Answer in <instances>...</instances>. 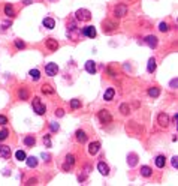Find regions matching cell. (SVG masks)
<instances>
[{
  "instance_id": "ffe728a7",
  "label": "cell",
  "mask_w": 178,
  "mask_h": 186,
  "mask_svg": "<svg viewBox=\"0 0 178 186\" xmlns=\"http://www.w3.org/2000/svg\"><path fill=\"white\" fill-rule=\"evenodd\" d=\"M147 71L148 72H154L156 71V59L151 57L148 60V63H147Z\"/></svg>"
},
{
  "instance_id": "3957f363",
  "label": "cell",
  "mask_w": 178,
  "mask_h": 186,
  "mask_svg": "<svg viewBox=\"0 0 178 186\" xmlns=\"http://www.w3.org/2000/svg\"><path fill=\"white\" fill-rule=\"evenodd\" d=\"M99 120H100V123H103V125L111 123V122H112L111 113H109L108 110H100V111H99Z\"/></svg>"
},
{
  "instance_id": "6da1fadb",
  "label": "cell",
  "mask_w": 178,
  "mask_h": 186,
  "mask_svg": "<svg viewBox=\"0 0 178 186\" xmlns=\"http://www.w3.org/2000/svg\"><path fill=\"white\" fill-rule=\"evenodd\" d=\"M33 111L36 113V114H39V116L45 114V111H46L45 105L41 102V99H39L38 96H36V98H33Z\"/></svg>"
},
{
  "instance_id": "8992f818",
  "label": "cell",
  "mask_w": 178,
  "mask_h": 186,
  "mask_svg": "<svg viewBox=\"0 0 178 186\" xmlns=\"http://www.w3.org/2000/svg\"><path fill=\"white\" fill-rule=\"evenodd\" d=\"M81 33H82L84 36H87V38H91V39H93V38H96V35H97V33H96V29H94L93 26H87V27H84Z\"/></svg>"
},
{
  "instance_id": "7dc6e473",
  "label": "cell",
  "mask_w": 178,
  "mask_h": 186,
  "mask_svg": "<svg viewBox=\"0 0 178 186\" xmlns=\"http://www.w3.org/2000/svg\"><path fill=\"white\" fill-rule=\"evenodd\" d=\"M22 2H24V5H30L32 3V0H22Z\"/></svg>"
},
{
  "instance_id": "f546056e",
  "label": "cell",
  "mask_w": 178,
  "mask_h": 186,
  "mask_svg": "<svg viewBox=\"0 0 178 186\" xmlns=\"http://www.w3.org/2000/svg\"><path fill=\"white\" fill-rule=\"evenodd\" d=\"M148 95H150L151 98H157V96L160 95V90H159L157 87H151V89L148 90Z\"/></svg>"
},
{
  "instance_id": "484cf974",
  "label": "cell",
  "mask_w": 178,
  "mask_h": 186,
  "mask_svg": "<svg viewBox=\"0 0 178 186\" xmlns=\"http://www.w3.org/2000/svg\"><path fill=\"white\" fill-rule=\"evenodd\" d=\"M5 14H6V15H8V17H14V15H15V11H14V6H12V5H9V3H8V5H6V6H5Z\"/></svg>"
},
{
  "instance_id": "2e32d148",
  "label": "cell",
  "mask_w": 178,
  "mask_h": 186,
  "mask_svg": "<svg viewBox=\"0 0 178 186\" xmlns=\"http://www.w3.org/2000/svg\"><path fill=\"white\" fill-rule=\"evenodd\" d=\"M114 95H115V90L109 87V89H106V90H105L103 99H105V101H112V99H114Z\"/></svg>"
},
{
  "instance_id": "ba28073f",
  "label": "cell",
  "mask_w": 178,
  "mask_h": 186,
  "mask_svg": "<svg viewBox=\"0 0 178 186\" xmlns=\"http://www.w3.org/2000/svg\"><path fill=\"white\" fill-rule=\"evenodd\" d=\"M45 45H46V48H48L49 51H57V48H58V42H57L56 39L49 38V39H46Z\"/></svg>"
},
{
  "instance_id": "52a82bcc",
  "label": "cell",
  "mask_w": 178,
  "mask_h": 186,
  "mask_svg": "<svg viewBox=\"0 0 178 186\" xmlns=\"http://www.w3.org/2000/svg\"><path fill=\"white\" fill-rule=\"evenodd\" d=\"M114 14H115L117 18H121L127 14V6L126 5H117V8L114 9Z\"/></svg>"
},
{
  "instance_id": "f35d334b",
  "label": "cell",
  "mask_w": 178,
  "mask_h": 186,
  "mask_svg": "<svg viewBox=\"0 0 178 186\" xmlns=\"http://www.w3.org/2000/svg\"><path fill=\"white\" fill-rule=\"evenodd\" d=\"M172 167H174V168H178V158L177 156L172 158Z\"/></svg>"
},
{
  "instance_id": "d6a6232c",
  "label": "cell",
  "mask_w": 178,
  "mask_h": 186,
  "mask_svg": "<svg viewBox=\"0 0 178 186\" xmlns=\"http://www.w3.org/2000/svg\"><path fill=\"white\" fill-rule=\"evenodd\" d=\"M8 135H9V131H8V129H2V131H0V141L6 140Z\"/></svg>"
},
{
  "instance_id": "d4e9b609",
  "label": "cell",
  "mask_w": 178,
  "mask_h": 186,
  "mask_svg": "<svg viewBox=\"0 0 178 186\" xmlns=\"http://www.w3.org/2000/svg\"><path fill=\"white\" fill-rule=\"evenodd\" d=\"M141 174L144 176V177H150V176L153 174V171H151V168H150V167L144 165V167H141Z\"/></svg>"
},
{
  "instance_id": "4316f807",
  "label": "cell",
  "mask_w": 178,
  "mask_h": 186,
  "mask_svg": "<svg viewBox=\"0 0 178 186\" xmlns=\"http://www.w3.org/2000/svg\"><path fill=\"white\" fill-rule=\"evenodd\" d=\"M29 75L32 77V80H33V81H38V80L41 78V72H39L38 69H32L30 72H29Z\"/></svg>"
},
{
  "instance_id": "5b68a950",
  "label": "cell",
  "mask_w": 178,
  "mask_h": 186,
  "mask_svg": "<svg viewBox=\"0 0 178 186\" xmlns=\"http://www.w3.org/2000/svg\"><path fill=\"white\" fill-rule=\"evenodd\" d=\"M45 72H46V75L54 77V75H57V72H58V66H57L56 63H48L45 66Z\"/></svg>"
},
{
  "instance_id": "ab89813d",
  "label": "cell",
  "mask_w": 178,
  "mask_h": 186,
  "mask_svg": "<svg viewBox=\"0 0 178 186\" xmlns=\"http://www.w3.org/2000/svg\"><path fill=\"white\" fill-rule=\"evenodd\" d=\"M8 123V119L5 116H0V125H6Z\"/></svg>"
},
{
  "instance_id": "9a60e30c",
  "label": "cell",
  "mask_w": 178,
  "mask_h": 186,
  "mask_svg": "<svg viewBox=\"0 0 178 186\" xmlns=\"http://www.w3.org/2000/svg\"><path fill=\"white\" fill-rule=\"evenodd\" d=\"M127 164H129V167H135L138 164V155L136 153H130L127 156Z\"/></svg>"
},
{
  "instance_id": "bcb514c9",
  "label": "cell",
  "mask_w": 178,
  "mask_h": 186,
  "mask_svg": "<svg viewBox=\"0 0 178 186\" xmlns=\"http://www.w3.org/2000/svg\"><path fill=\"white\" fill-rule=\"evenodd\" d=\"M174 122H175V125L178 123V114H175V116H174Z\"/></svg>"
},
{
  "instance_id": "60d3db41",
  "label": "cell",
  "mask_w": 178,
  "mask_h": 186,
  "mask_svg": "<svg viewBox=\"0 0 178 186\" xmlns=\"http://www.w3.org/2000/svg\"><path fill=\"white\" fill-rule=\"evenodd\" d=\"M11 26V21H5V23H2V29L5 30V29H8Z\"/></svg>"
},
{
  "instance_id": "7402d4cb",
  "label": "cell",
  "mask_w": 178,
  "mask_h": 186,
  "mask_svg": "<svg viewBox=\"0 0 178 186\" xmlns=\"http://www.w3.org/2000/svg\"><path fill=\"white\" fill-rule=\"evenodd\" d=\"M26 162H27V167H30V168H34V167H38V159H36L34 156L26 158Z\"/></svg>"
},
{
  "instance_id": "836d02e7",
  "label": "cell",
  "mask_w": 178,
  "mask_h": 186,
  "mask_svg": "<svg viewBox=\"0 0 178 186\" xmlns=\"http://www.w3.org/2000/svg\"><path fill=\"white\" fill-rule=\"evenodd\" d=\"M15 46H17L18 50H22V48H26V44H24L22 41H20V39H17V41H15Z\"/></svg>"
},
{
  "instance_id": "9c48e42d",
  "label": "cell",
  "mask_w": 178,
  "mask_h": 186,
  "mask_svg": "<svg viewBox=\"0 0 178 186\" xmlns=\"http://www.w3.org/2000/svg\"><path fill=\"white\" fill-rule=\"evenodd\" d=\"M102 26H103V32H112V30L117 29V24L109 21V20H105V21L102 23Z\"/></svg>"
},
{
  "instance_id": "277c9868",
  "label": "cell",
  "mask_w": 178,
  "mask_h": 186,
  "mask_svg": "<svg viewBox=\"0 0 178 186\" xmlns=\"http://www.w3.org/2000/svg\"><path fill=\"white\" fill-rule=\"evenodd\" d=\"M157 123H159L162 128H168V125H169V116H168L166 113H160V114L157 116Z\"/></svg>"
},
{
  "instance_id": "4fadbf2b",
  "label": "cell",
  "mask_w": 178,
  "mask_h": 186,
  "mask_svg": "<svg viewBox=\"0 0 178 186\" xmlns=\"http://www.w3.org/2000/svg\"><path fill=\"white\" fill-rule=\"evenodd\" d=\"M97 170H99L100 174H103V176L109 174V167H108L105 162H99V164H97Z\"/></svg>"
},
{
  "instance_id": "ac0fdd59",
  "label": "cell",
  "mask_w": 178,
  "mask_h": 186,
  "mask_svg": "<svg viewBox=\"0 0 178 186\" xmlns=\"http://www.w3.org/2000/svg\"><path fill=\"white\" fill-rule=\"evenodd\" d=\"M85 71H87L89 74H94V72H96V63H94L93 60H89V62L85 63Z\"/></svg>"
},
{
  "instance_id": "d590c367",
  "label": "cell",
  "mask_w": 178,
  "mask_h": 186,
  "mask_svg": "<svg viewBox=\"0 0 178 186\" xmlns=\"http://www.w3.org/2000/svg\"><path fill=\"white\" fill-rule=\"evenodd\" d=\"M44 143L46 147H51V138H49V135H44Z\"/></svg>"
},
{
  "instance_id": "44dd1931",
  "label": "cell",
  "mask_w": 178,
  "mask_h": 186,
  "mask_svg": "<svg viewBox=\"0 0 178 186\" xmlns=\"http://www.w3.org/2000/svg\"><path fill=\"white\" fill-rule=\"evenodd\" d=\"M24 144L29 146V147H33L34 144H36V138H34L33 135H27V137L24 138Z\"/></svg>"
},
{
  "instance_id": "1f68e13d",
  "label": "cell",
  "mask_w": 178,
  "mask_h": 186,
  "mask_svg": "<svg viewBox=\"0 0 178 186\" xmlns=\"http://www.w3.org/2000/svg\"><path fill=\"white\" fill-rule=\"evenodd\" d=\"M70 107H72L73 110L79 108V107H81V101H79V99H72V101H70Z\"/></svg>"
},
{
  "instance_id": "5bb4252c",
  "label": "cell",
  "mask_w": 178,
  "mask_h": 186,
  "mask_svg": "<svg viewBox=\"0 0 178 186\" xmlns=\"http://www.w3.org/2000/svg\"><path fill=\"white\" fill-rule=\"evenodd\" d=\"M73 164H75V156L73 155H67L66 156V164H65V170H69L70 167H73Z\"/></svg>"
},
{
  "instance_id": "ee69618b",
  "label": "cell",
  "mask_w": 178,
  "mask_h": 186,
  "mask_svg": "<svg viewBox=\"0 0 178 186\" xmlns=\"http://www.w3.org/2000/svg\"><path fill=\"white\" fill-rule=\"evenodd\" d=\"M27 185H36V179H30V180L27 182Z\"/></svg>"
},
{
  "instance_id": "83f0119b",
  "label": "cell",
  "mask_w": 178,
  "mask_h": 186,
  "mask_svg": "<svg viewBox=\"0 0 178 186\" xmlns=\"http://www.w3.org/2000/svg\"><path fill=\"white\" fill-rule=\"evenodd\" d=\"M18 98H20L21 101L29 99V92H27L26 89H20V90H18Z\"/></svg>"
},
{
  "instance_id": "f6af8a7d",
  "label": "cell",
  "mask_w": 178,
  "mask_h": 186,
  "mask_svg": "<svg viewBox=\"0 0 178 186\" xmlns=\"http://www.w3.org/2000/svg\"><path fill=\"white\" fill-rule=\"evenodd\" d=\"M108 72H109V75H111V77H115V75H117V74H115V72H114L111 68H108Z\"/></svg>"
},
{
  "instance_id": "e575fe53",
  "label": "cell",
  "mask_w": 178,
  "mask_h": 186,
  "mask_svg": "<svg viewBox=\"0 0 178 186\" xmlns=\"http://www.w3.org/2000/svg\"><path fill=\"white\" fill-rule=\"evenodd\" d=\"M159 30H160V32H168V30H169V26H168L166 23H160V26H159Z\"/></svg>"
},
{
  "instance_id": "7c38bea8",
  "label": "cell",
  "mask_w": 178,
  "mask_h": 186,
  "mask_svg": "<svg viewBox=\"0 0 178 186\" xmlns=\"http://www.w3.org/2000/svg\"><path fill=\"white\" fill-rule=\"evenodd\" d=\"M100 149V143L99 141H94V143H90V146H89V153L93 156V155H96L97 152H99Z\"/></svg>"
},
{
  "instance_id": "cb8c5ba5",
  "label": "cell",
  "mask_w": 178,
  "mask_h": 186,
  "mask_svg": "<svg viewBox=\"0 0 178 186\" xmlns=\"http://www.w3.org/2000/svg\"><path fill=\"white\" fill-rule=\"evenodd\" d=\"M41 90H42V93H45V95H53V93H54V89H53L49 84H44V86L41 87Z\"/></svg>"
},
{
  "instance_id": "f1b7e54d",
  "label": "cell",
  "mask_w": 178,
  "mask_h": 186,
  "mask_svg": "<svg viewBox=\"0 0 178 186\" xmlns=\"http://www.w3.org/2000/svg\"><path fill=\"white\" fill-rule=\"evenodd\" d=\"M120 111H121L123 116H127V114L130 113V108H129V105L127 104H121L120 105Z\"/></svg>"
},
{
  "instance_id": "30bf717a",
  "label": "cell",
  "mask_w": 178,
  "mask_h": 186,
  "mask_svg": "<svg viewBox=\"0 0 178 186\" xmlns=\"http://www.w3.org/2000/svg\"><path fill=\"white\" fill-rule=\"evenodd\" d=\"M11 156V147L8 146H0V158L2 159H8Z\"/></svg>"
},
{
  "instance_id": "d6986e66",
  "label": "cell",
  "mask_w": 178,
  "mask_h": 186,
  "mask_svg": "<svg viewBox=\"0 0 178 186\" xmlns=\"http://www.w3.org/2000/svg\"><path fill=\"white\" fill-rule=\"evenodd\" d=\"M154 162H156L157 168H163V167H165V164H166V159H165V156L159 155V156L156 158V161H154Z\"/></svg>"
},
{
  "instance_id": "74e56055",
  "label": "cell",
  "mask_w": 178,
  "mask_h": 186,
  "mask_svg": "<svg viewBox=\"0 0 178 186\" xmlns=\"http://www.w3.org/2000/svg\"><path fill=\"white\" fill-rule=\"evenodd\" d=\"M56 116L57 117H63V116H65V110H63V108H58V110H56Z\"/></svg>"
},
{
  "instance_id": "e0dca14e",
  "label": "cell",
  "mask_w": 178,
  "mask_h": 186,
  "mask_svg": "<svg viewBox=\"0 0 178 186\" xmlns=\"http://www.w3.org/2000/svg\"><path fill=\"white\" fill-rule=\"evenodd\" d=\"M75 135H77V140H78V143H81V144L87 141V134H85L84 131H81V129H79V131H77V134H75Z\"/></svg>"
},
{
  "instance_id": "8fae6325",
  "label": "cell",
  "mask_w": 178,
  "mask_h": 186,
  "mask_svg": "<svg viewBox=\"0 0 178 186\" xmlns=\"http://www.w3.org/2000/svg\"><path fill=\"white\" fill-rule=\"evenodd\" d=\"M145 44L150 46V48H156L157 46V38L154 35H150L145 38Z\"/></svg>"
},
{
  "instance_id": "7bdbcfd3",
  "label": "cell",
  "mask_w": 178,
  "mask_h": 186,
  "mask_svg": "<svg viewBox=\"0 0 178 186\" xmlns=\"http://www.w3.org/2000/svg\"><path fill=\"white\" fill-rule=\"evenodd\" d=\"M42 158H44V161H46V162L49 161V155L48 153H42Z\"/></svg>"
},
{
  "instance_id": "8d00e7d4",
  "label": "cell",
  "mask_w": 178,
  "mask_h": 186,
  "mask_svg": "<svg viewBox=\"0 0 178 186\" xmlns=\"http://www.w3.org/2000/svg\"><path fill=\"white\" fill-rule=\"evenodd\" d=\"M49 128H51V131H53V132H57V131L60 129V126H58V123H56V122H53V123L49 125Z\"/></svg>"
},
{
  "instance_id": "b9f144b4",
  "label": "cell",
  "mask_w": 178,
  "mask_h": 186,
  "mask_svg": "<svg viewBox=\"0 0 178 186\" xmlns=\"http://www.w3.org/2000/svg\"><path fill=\"white\" fill-rule=\"evenodd\" d=\"M177 86H178V81H177V80H172V81H171V87H172V89H175Z\"/></svg>"
},
{
  "instance_id": "603a6c76",
  "label": "cell",
  "mask_w": 178,
  "mask_h": 186,
  "mask_svg": "<svg viewBox=\"0 0 178 186\" xmlns=\"http://www.w3.org/2000/svg\"><path fill=\"white\" fill-rule=\"evenodd\" d=\"M44 26L46 27V29H49V30H51V29H54L56 21H54L53 18H49V17H48V18H45V20H44Z\"/></svg>"
},
{
  "instance_id": "4dcf8cb0",
  "label": "cell",
  "mask_w": 178,
  "mask_h": 186,
  "mask_svg": "<svg viewBox=\"0 0 178 186\" xmlns=\"http://www.w3.org/2000/svg\"><path fill=\"white\" fill-rule=\"evenodd\" d=\"M15 158H17L18 161H26V158H27V156H26V153H24L22 150H18L17 153H15Z\"/></svg>"
},
{
  "instance_id": "7a4b0ae2",
  "label": "cell",
  "mask_w": 178,
  "mask_h": 186,
  "mask_svg": "<svg viewBox=\"0 0 178 186\" xmlns=\"http://www.w3.org/2000/svg\"><path fill=\"white\" fill-rule=\"evenodd\" d=\"M75 17L79 21H90L91 20V12L89 9H78L75 12Z\"/></svg>"
}]
</instances>
